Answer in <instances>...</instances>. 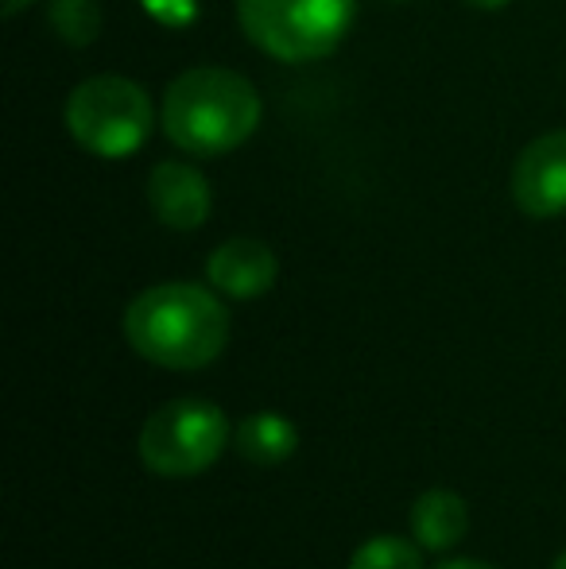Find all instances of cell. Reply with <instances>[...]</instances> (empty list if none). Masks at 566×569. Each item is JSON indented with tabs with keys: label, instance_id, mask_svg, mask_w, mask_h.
Returning a JSON list of instances; mask_svg holds the SVG:
<instances>
[{
	"label": "cell",
	"instance_id": "obj_6",
	"mask_svg": "<svg viewBox=\"0 0 566 569\" xmlns=\"http://www.w3.org/2000/svg\"><path fill=\"white\" fill-rule=\"evenodd\" d=\"M513 198L536 221L566 213V128L532 140L513 167Z\"/></svg>",
	"mask_w": 566,
	"mask_h": 569
},
{
	"label": "cell",
	"instance_id": "obj_16",
	"mask_svg": "<svg viewBox=\"0 0 566 569\" xmlns=\"http://www.w3.org/2000/svg\"><path fill=\"white\" fill-rule=\"evenodd\" d=\"M23 4H28V0H4V16H16Z\"/></svg>",
	"mask_w": 566,
	"mask_h": 569
},
{
	"label": "cell",
	"instance_id": "obj_5",
	"mask_svg": "<svg viewBox=\"0 0 566 569\" xmlns=\"http://www.w3.org/2000/svg\"><path fill=\"white\" fill-rule=\"evenodd\" d=\"M67 128L90 156H132L151 132V98L129 78H90L70 93Z\"/></svg>",
	"mask_w": 566,
	"mask_h": 569
},
{
	"label": "cell",
	"instance_id": "obj_17",
	"mask_svg": "<svg viewBox=\"0 0 566 569\" xmlns=\"http://www.w3.org/2000/svg\"><path fill=\"white\" fill-rule=\"evenodd\" d=\"M552 569H566V550H563L559 558H555V562H552Z\"/></svg>",
	"mask_w": 566,
	"mask_h": 569
},
{
	"label": "cell",
	"instance_id": "obj_12",
	"mask_svg": "<svg viewBox=\"0 0 566 569\" xmlns=\"http://www.w3.org/2000/svg\"><path fill=\"white\" fill-rule=\"evenodd\" d=\"M349 569H424V555L416 542L400 539V535H377L354 550Z\"/></svg>",
	"mask_w": 566,
	"mask_h": 569
},
{
	"label": "cell",
	"instance_id": "obj_13",
	"mask_svg": "<svg viewBox=\"0 0 566 569\" xmlns=\"http://www.w3.org/2000/svg\"><path fill=\"white\" fill-rule=\"evenodd\" d=\"M140 4L148 8V16L167 23V28H182V23H190L198 12V0H140Z\"/></svg>",
	"mask_w": 566,
	"mask_h": 569
},
{
	"label": "cell",
	"instance_id": "obj_3",
	"mask_svg": "<svg viewBox=\"0 0 566 569\" xmlns=\"http://www.w3.org/2000/svg\"><path fill=\"white\" fill-rule=\"evenodd\" d=\"M357 0H237L241 31L280 62H310L338 51Z\"/></svg>",
	"mask_w": 566,
	"mask_h": 569
},
{
	"label": "cell",
	"instance_id": "obj_1",
	"mask_svg": "<svg viewBox=\"0 0 566 569\" xmlns=\"http://www.w3.org/2000/svg\"><path fill=\"white\" fill-rule=\"evenodd\" d=\"M125 338L151 365L198 372L226 352L229 310L198 283H159L129 302Z\"/></svg>",
	"mask_w": 566,
	"mask_h": 569
},
{
	"label": "cell",
	"instance_id": "obj_11",
	"mask_svg": "<svg viewBox=\"0 0 566 569\" xmlns=\"http://www.w3.org/2000/svg\"><path fill=\"white\" fill-rule=\"evenodd\" d=\"M47 20H51L54 36L70 47H86L98 39L101 31V8L98 0H51L47 4Z\"/></svg>",
	"mask_w": 566,
	"mask_h": 569
},
{
	"label": "cell",
	"instance_id": "obj_9",
	"mask_svg": "<svg viewBox=\"0 0 566 569\" xmlns=\"http://www.w3.org/2000/svg\"><path fill=\"white\" fill-rule=\"evenodd\" d=\"M469 531V508L450 488H427L411 503V535L424 550H450Z\"/></svg>",
	"mask_w": 566,
	"mask_h": 569
},
{
	"label": "cell",
	"instance_id": "obj_8",
	"mask_svg": "<svg viewBox=\"0 0 566 569\" xmlns=\"http://www.w3.org/2000/svg\"><path fill=\"white\" fill-rule=\"evenodd\" d=\"M148 202L167 229L190 232L210 218V182L202 179L198 167L182 163V159H167L148 174Z\"/></svg>",
	"mask_w": 566,
	"mask_h": 569
},
{
	"label": "cell",
	"instance_id": "obj_2",
	"mask_svg": "<svg viewBox=\"0 0 566 569\" xmlns=\"http://www.w3.org/2000/svg\"><path fill=\"white\" fill-rule=\"evenodd\" d=\"M163 132L187 156H221L257 132L260 98L249 78L226 67H195L163 93Z\"/></svg>",
	"mask_w": 566,
	"mask_h": 569
},
{
	"label": "cell",
	"instance_id": "obj_10",
	"mask_svg": "<svg viewBox=\"0 0 566 569\" xmlns=\"http://www.w3.org/2000/svg\"><path fill=\"white\" fill-rule=\"evenodd\" d=\"M234 446L245 461L272 469V465H284L295 457V450H299V430H295V422L280 411H257L237 422Z\"/></svg>",
	"mask_w": 566,
	"mask_h": 569
},
{
	"label": "cell",
	"instance_id": "obj_15",
	"mask_svg": "<svg viewBox=\"0 0 566 569\" xmlns=\"http://www.w3.org/2000/svg\"><path fill=\"white\" fill-rule=\"evenodd\" d=\"M466 4L481 8V12H497V8H505V4H508V0H466Z\"/></svg>",
	"mask_w": 566,
	"mask_h": 569
},
{
	"label": "cell",
	"instance_id": "obj_4",
	"mask_svg": "<svg viewBox=\"0 0 566 569\" xmlns=\"http://www.w3.org/2000/svg\"><path fill=\"white\" fill-rule=\"evenodd\" d=\"M229 442V419L206 399H171L148 415L140 430V461L156 477H198L221 457Z\"/></svg>",
	"mask_w": 566,
	"mask_h": 569
},
{
	"label": "cell",
	"instance_id": "obj_7",
	"mask_svg": "<svg viewBox=\"0 0 566 569\" xmlns=\"http://www.w3.org/2000/svg\"><path fill=\"white\" fill-rule=\"evenodd\" d=\"M276 276H280V260L276 252L257 237H234L221 248H214L206 260V279L229 299H260L272 291Z\"/></svg>",
	"mask_w": 566,
	"mask_h": 569
},
{
	"label": "cell",
	"instance_id": "obj_14",
	"mask_svg": "<svg viewBox=\"0 0 566 569\" xmlns=\"http://www.w3.org/2000/svg\"><path fill=\"white\" fill-rule=\"evenodd\" d=\"M438 569H497V566L477 562V558H458V562H446V566H438Z\"/></svg>",
	"mask_w": 566,
	"mask_h": 569
}]
</instances>
